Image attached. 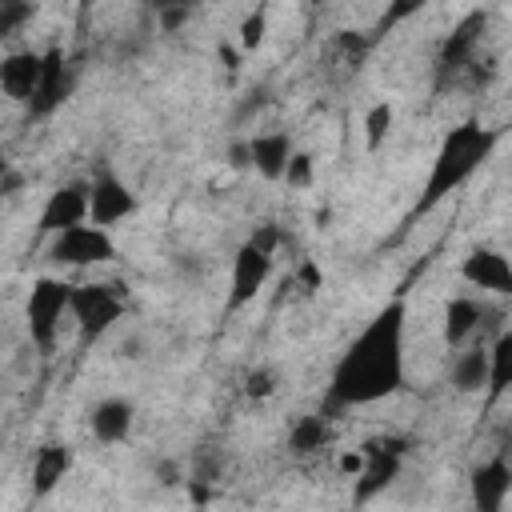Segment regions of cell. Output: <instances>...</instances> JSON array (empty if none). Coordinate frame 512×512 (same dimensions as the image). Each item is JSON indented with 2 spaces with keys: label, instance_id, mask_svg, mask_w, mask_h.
<instances>
[{
  "label": "cell",
  "instance_id": "obj_1",
  "mask_svg": "<svg viewBox=\"0 0 512 512\" xmlns=\"http://www.w3.org/2000/svg\"><path fill=\"white\" fill-rule=\"evenodd\" d=\"M408 308L400 300L384 304L340 352L328 384L332 408H364L376 404L404 384V320Z\"/></svg>",
  "mask_w": 512,
  "mask_h": 512
},
{
  "label": "cell",
  "instance_id": "obj_2",
  "mask_svg": "<svg viewBox=\"0 0 512 512\" xmlns=\"http://www.w3.org/2000/svg\"><path fill=\"white\" fill-rule=\"evenodd\" d=\"M496 144H500V132L496 128H484L480 120H464V124L448 128V136L440 140V148L432 156V168H428V180L420 188V200H416L412 216L432 212L460 184H468L476 176V168L496 152Z\"/></svg>",
  "mask_w": 512,
  "mask_h": 512
},
{
  "label": "cell",
  "instance_id": "obj_3",
  "mask_svg": "<svg viewBox=\"0 0 512 512\" xmlns=\"http://www.w3.org/2000/svg\"><path fill=\"white\" fill-rule=\"evenodd\" d=\"M276 252H280V228L276 224H260L236 248L232 272H228V304H224L228 312H240L244 304H252L264 292V284L276 268Z\"/></svg>",
  "mask_w": 512,
  "mask_h": 512
},
{
  "label": "cell",
  "instance_id": "obj_4",
  "mask_svg": "<svg viewBox=\"0 0 512 512\" xmlns=\"http://www.w3.org/2000/svg\"><path fill=\"white\" fill-rule=\"evenodd\" d=\"M68 296H72V284L60 280V276L32 280L28 300H24V324H28V336H32V344L40 352H52L56 348L60 328H64V316H68Z\"/></svg>",
  "mask_w": 512,
  "mask_h": 512
},
{
  "label": "cell",
  "instance_id": "obj_5",
  "mask_svg": "<svg viewBox=\"0 0 512 512\" xmlns=\"http://www.w3.org/2000/svg\"><path fill=\"white\" fill-rule=\"evenodd\" d=\"M120 316H124V296L116 292V284H72L68 320L76 324L80 344L108 336Z\"/></svg>",
  "mask_w": 512,
  "mask_h": 512
},
{
  "label": "cell",
  "instance_id": "obj_6",
  "mask_svg": "<svg viewBox=\"0 0 512 512\" xmlns=\"http://www.w3.org/2000/svg\"><path fill=\"white\" fill-rule=\"evenodd\" d=\"M48 260L60 268H92V264H108L116 260V240L108 228L80 220L56 236H48Z\"/></svg>",
  "mask_w": 512,
  "mask_h": 512
},
{
  "label": "cell",
  "instance_id": "obj_7",
  "mask_svg": "<svg viewBox=\"0 0 512 512\" xmlns=\"http://www.w3.org/2000/svg\"><path fill=\"white\" fill-rule=\"evenodd\" d=\"M360 472H356V500L364 504V500H372L376 492H384L396 476H400V468H404V440H396V436H376V440H368L364 448H360Z\"/></svg>",
  "mask_w": 512,
  "mask_h": 512
},
{
  "label": "cell",
  "instance_id": "obj_8",
  "mask_svg": "<svg viewBox=\"0 0 512 512\" xmlns=\"http://www.w3.org/2000/svg\"><path fill=\"white\" fill-rule=\"evenodd\" d=\"M140 200L136 192L116 176V172H100L88 180V220L100 228H116L120 220L136 216Z\"/></svg>",
  "mask_w": 512,
  "mask_h": 512
},
{
  "label": "cell",
  "instance_id": "obj_9",
  "mask_svg": "<svg viewBox=\"0 0 512 512\" xmlns=\"http://www.w3.org/2000/svg\"><path fill=\"white\" fill-rule=\"evenodd\" d=\"M80 220H88V180H68L48 192V200L36 216V228H40V236H56Z\"/></svg>",
  "mask_w": 512,
  "mask_h": 512
},
{
  "label": "cell",
  "instance_id": "obj_10",
  "mask_svg": "<svg viewBox=\"0 0 512 512\" xmlns=\"http://www.w3.org/2000/svg\"><path fill=\"white\" fill-rule=\"evenodd\" d=\"M484 28H488V16L484 12H468L452 32H448V40L440 44V56H436V68H440V76H456V72H464L472 60H476V48H480V40H484Z\"/></svg>",
  "mask_w": 512,
  "mask_h": 512
},
{
  "label": "cell",
  "instance_id": "obj_11",
  "mask_svg": "<svg viewBox=\"0 0 512 512\" xmlns=\"http://www.w3.org/2000/svg\"><path fill=\"white\" fill-rule=\"evenodd\" d=\"M64 96H68V60L60 48H48V52H40V80L24 108H28V116H52L64 104Z\"/></svg>",
  "mask_w": 512,
  "mask_h": 512
},
{
  "label": "cell",
  "instance_id": "obj_12",
  "mask_svg": "<svg viewBox=\"0 0 512 512\" xmlns=\"http://www.w3.org/2000/svg\"><path fill=\"white\" fill-rule=\"evenodd\" d=\"M460 276L480 288V292H492V296H508L512 292V264L504 252L496 248H472L460 264Z\"/></svg>",
  "mask_w": 512,
  "mask_h": 512
},
{
  "label": "cell",
  "instance_id": "obj_13",
  "mask_svg": "<svg viewBox=\"0 0 512 512\" xmlns=\"http://www.w3.org/2000/svg\"><path fill=\"white\" fill-rule=\"evenodd\" d=\"M40 80V52L32 48H12L8 56H0V92L12 104H28Z\"/></svg>",
  "mask_w": 512,
  "mask_h": 512
},
{
  "label": "cell",
  "instance_id": "obj_14",
  "mask_svg": "<svg viewBox=\"0 0 512 512\" xmlns=\"http://www.w3.org/2000/svg\"><path fill=\"white\" fill-rule=\"evenodd\" d=\"M508 492H512V468L504 456H492L480 468H472V504L480 512H500L508 504Z\"/></svg>",
  "mask_w": 512,
  "mask_h": 512
},
{
  "label": "cell",
  "instance_id": "obj_15",
  "mask_svg": "<svg viewBox=\"0 0 512 512\" xmlns=\"http://www.w3.org/2000/svg\"><path fill=\"white\" fill-rule=\"evenodd\" d=\"M244 144H248V164H252L264 180H280L284 168H288V156L296 152V144H292L288 132H260V136H252V140H244Z\"/></svg>",
  "mask_w": 512,
  "mask_h": 512
},
{
  "label": "cell",
  "instance_id": "obj_16",
  "mask_svg": "<svg viewBox=\"0 0 512 512\" xmlns=\"http://www.w3.org/2000/svg\"><path fill=\"white\" fill-rule=\"evenodd\" d=\"M132 416H136V408H132L128 400L108 396V400L92 404L88 428H92V436H96L100 444H120V440H128V432H132Z\"/></svg>",
  "mask_w": 512,
  "mask_h": 512
},
{
  "label": "cell",
  "instance_id": "obj_17",
  "mask_svg": "<svg viewBox=\"0 0 512 512\" xmlns=\"http://www.w3.org/2000/svg\"><path fill=\"white\" fill-rule=\"evenodd\" d=\"M72 472V448L68 444H40L32 456V496H48L64 476Z\"/></svg>",
  "mask_w": 512,
  "mask_h": 512
},
{
  "label": "cell",
  "instance_id": "obj_18",
  "mask_svg": "<svg viewBox=\"0 0 512 512\" xmlns=\"http://www.w3.org/2000/svg\"><path fill=\"white\" fill-rule=\"evenodd\" d=\"M484 384H488V344H460L452 360V388L484 392Z\"/></svg>",
  "mask_w": 512,
  "mask_h": 512
},
{
  "label": "cell",
  "instance_id": "obj_19",
  "mask_svg": "<svg viewBox=\"0 0 512 512\" xmlns=\"http://www.w3.org/2000/svg\"><path fill=\"white\" fill-rule=\"evenodd\" d=\"M480 316H484V308H480L472 296L448 300V308H444V340H448L452 348L468 344V340L480 332Z\"/></svg>",
  "mask_w": 512,
  "mask_h": 512
},
{
  "label": "cell",
  "instance_id": "obj_20",
  "mask_svg": "<svg viewBox=\"0 0 512 512\" xmlns=\"http://www.w3.org/2000/svg\"><path fill=\"white\" fill-rule=\"evenodd\" d=\"M512 384V332L500 328L496 340L488 344V400H500Z\"/></svg>",
  "mask_w": 512,
  "mask_h": 512
},
{
  "label": "cell",
  "instance_id": "obj_21",
  "mask_svg": "<svg viewBox=\"0 0 512 512\" xmlns=\"http://www.w3.org/2000/svg\"><path fill=\"white\" fill-rule=\"evenodd\" d=\"M328 440H332V424H328V416H320V412H308V416H300V420L288 428V448H292L296 456H312V452H320Z\"/></svg>",
  "mask_w": 512,
  "mask_h": 512
},
{
  "label": "cell",
  "instance_id": "obj_22",
  "mask_svg": "<svg viewBox=\"0 0 512 512\" xmlns=\"http://www.w3.org/2000/svg\"><path fill=\"white\" fill-rule=\"evenodd\" d=\"M392 120H396V108H392L388 100H376V104L364 112V148H368V152H376V148L388 140Z\"/></svg>",
  "mask_w": 512,
  "mask_h": 512
},
{
  "label": "cell",
  "instance_id": "obj_23",
  "mask_svg": "<svg viewBox=\"0 0 512 512\" xmlns=\"http://www.w3.org/2000/svg\"><path fill=\"white\" fill-rule=\"evenodd\" d=\"M36 16V0H0V40L20 36Z\"/></svg>",
  "mask_w": 512,
  "mask_h": 512
},
{
  "label": "cell",
  "instance_id": "obj_24",
  "mask_svg": "<svg viewBox=\"0 0 512 512\" xmlns=\"http://www.w3.org/2000/svg\"><path fill=\"white\" fill-rule=\"evenodd\" d=\"M424 4H428V0H388V4H384V12H380V20H376V32H372L368 40H380V36H388L396 24L412 20V16H416Z\"/></svg>",
  "mask_w": 512,
  "mask_h": 512
},
{
  "label": "cell",
  "instance_id": "obj_25",
  "mask_svg": "<svg viewBox=\"0 0 512 512\" xmlns=\"http://www.w3.org/2000/svg\"><path fill=\"white\" fill-rule=\"evenodd\" d=\"M264 32H268V8H252L240 20V48L244 52H256L264 44Z\"/></svg>",
  "mask_w": 512,
  "mask_h": 512
},
{
  "label": "cell",
  "instance_id": "obj_26",
  "mask_svg": "<svg viewBox=\"0 0 512 512\" xmlns=\"http://www.w3.org/2000/svg\"><path fill=\"white\" fill-rule=\"evenodd\" d=\"M280 180H288L292 188H304V184L312 180V156H308V152H292V156H288V168H284Z\"/></svg>",
  "mask_w": 512,
  "mask_h": 512
},
{
  "label": "cell",
  "instance_id": "obj_27",
  "mask_svg": "<svg viewBox=\"0 0 512 512\" xmlns=\"http://www.w3.org/2000/svg\"><path fill=\"white\" fill-rule=\"evenodd\" d=\"M276 392V376L268 372V368H256V372H248V396H272Z\"/></svg>",
  "mask_w": 512,
  "mask_h": 512
},
{
  "label": "cell",
  "instance_id": "obj_28",
  "mask_svg": "<svg viewBox=\"0 0 512 512\" xmlns=\"http://www.w3.org/2000/svg\"><path fill=\"white\" fill-rule=\"evenodd\" d=\"M192 4H196V0H156V8L164 12V20H168V24H176Z\"/></svg>",
  "mask_w": 512,
  "mask_h": 512
},
{
  "label": "cell",
  "instance_id": "obj_29",
  "mask_svg": "<svg viewBox=\"0 0 512 512\" xmlns=\"http://www.w3.org/2000/svg\"><path fill=\"white\" fill-rule=\"evenodd\" d=\"M300 276H304V284H308V288H320V268H316L312 260H304V268H300Z\"/></svg>",
  "mask_w": 512,
  "mask_h": 512
},
{
  "label": "cell",
  "instance_id": "obj_30",
  "mask_svg": "<svg viewBox=\"0 0 512 512\" xmlns=\"http://www.w3.org/2000/svg\"><path fill=\"white\" fill-rule=\"evenodd\" d=\"M360 460H364V456H360V452H352V456H340V468H344V472H352V476H356V472H360Z\"/></svg>",
  "mask_w": 512,
  "mask_h": 512
},
{
  "label": "cell",
  "instance_id": "obj_31",
  "mask_svg": "<svg viewBox=\"0 0 512 512\" xmlns=\"http://www.w3.org/2000/svg\"><path fill=\"white\" fill-rule=\"evenodd\" d=\"M220 60H224L228 68H236V52H232V48H224V44H220Z\"/></svg>",
  "mask_w": 512,
  "mask_h": 512
},
{
  "label": "cell",
  "instance_id": "obj_32",
  "mask_svg": "<svg viewBox=\"0 0 512 512\" xmlns=\"http://www.w3.org/2000/svg\"><path fill=\"white\" fill-rule=\"evenodd\" d=\"M4 172H8V156H4V148H0V180H4Z\"/></svg>",
  "mask_w": 512,
  "mask_h": 512
}]
</instances>
